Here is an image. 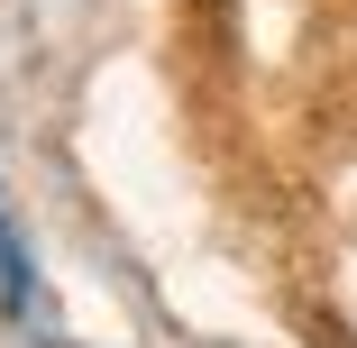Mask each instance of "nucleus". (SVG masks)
I'll return each instance as SVG.
<instances>
[{"mask_svg": "<svg viewBox=\"0 0 357 348\" xmlns=\"http://www.w3.org/2000/svg\"><path fill=\"white\" fill-rule=\"evenodd\" d=\"M0 303H10V312H28V303H37V275H28V248H19V229H10V220H0Z\"/></svg>", "mask_w": 357, "mask_h": 348, "instance_id": "1", "label": "nucleus"}]
</instances>
